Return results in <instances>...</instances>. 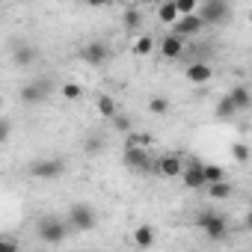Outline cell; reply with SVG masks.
I'll use <instances>...</instances> for the list:
<instances>
[{
	"mask_svg": "<svg viewBox=\"0 0 252 252\" xmlns=\"http://www.w3.org/2000/svg\"><path fill=\"white\" fill-rule=\"evenodd\" d=\"M122 163L131 172H140V175H158V158L146 146H128L122 155Z\"/></svg>",
	"mask_w": 252,
	"mask_h": 252,
	"instance_id": "6da1fadb",
	"label": "cell"
},
{
	"mask_svg": "<svg viewBox=\"0 0 252 252\" xmlns=\"http://www.w3.org/2000/svg\"><path fill=\"white\" fill-rule=\"evenodd\" d=\"M36 234H39V240L57 246V243H63V240L71 234V225H68L63 217H42V220L36 222Z\"/></svg>",
	"mask_w": 252,
	"mask_h": 252,
	"instance_id": "7a4b0ae2",
	"label": "cell"
},
{
	"mask_svg": "<svg viewBox=\"0 0 252 252\" xmlns=\"http://www.w3.org/2000/svg\"><path fill=\"white\" fill-rule=\"evenodd\" d=\"M65 222L71 225V231H95L98 214H95V208H92L89 202H74V205L68 208Z\"/></svg>",
	"mask_w": 252,
	"mask_h": 252,
	"instance_id": "3957f363",
	"label": "cell"
},
{
	"mask_svg": "<svg viewBox=\"0 0 252 252\" xmlns=\"http://www.w3.org/2000/svg\"><path fill=\"white\" fill-rule=\"evenodd\" d=\"M196 228H202L211 240H222V237L228 234V220H225L220 211L205 208V211L196 214Z\"/></svg>",
	"mask_w": 252,
	"mask_h": 252,
	"instance_id": "277c9868",
	"label": "cell"
},
{
	"mask_svg": "<svg viewBox=\"0 0 252 252\" xmlns=\"http://www.w3.org/2000/svg\"><path fill=\"white\" fill-rule=\"evenodd\" d=\"M196 15L205 21V27L208 24H225L231 18V3L228 0H205V3L196 6Z\"/></svg>",
	"mask_w": 252,
	"mask_h": 252,
	"instance_id": "5b68a950",
	"label": "cell"
},
{
	"mask_svg": "<svg viewBox=\"0 0 252 252\" xmlns=\"http://www.w3.org/2000/svg\"><path fill=\"white\" fill-rule=\"evenodd\" d=\"M27 172L33 178H39V181H57L65 172V160L63 158H39V160H33L27 166Z\"/></svg>",
	"mask_w": 252,
	"mask_h": 252,
	"instance_id": "8992f818",
	"label": "cell"
},
{
	"mask_svg": "<svg viewBox=\"0 0 252 252\" xmlns=\"http://www.w3.org/2000/svg\"><path fill=\"white\" fill-rule=\"evenodd\" d=\"M51 92H54V80L51 77H36V80H27L24 86H21V101L24 104H45L48 98H51Z\"/></svg>",
	"mask_w": 252,
	"mask_h": 252,
	"instance_id": "52a82bcc",
	"label": "cell"
},
{
	"mask_svg": "<svg viewBox=\"0 0 252 252\" xmlns=\"http://www.w3.org/2000/svg\"><path fill=\"white\" fill-rule=\"evenodd\" d=\"M110 57H113V48H110L107 42H101V39H92V42H86V45H83V51H80V60H83L86 65H92V68L104 65Z\"/></svg>",
	"mask_w": 252,
	"mask_h": 252,
	"instance_id": "ba28073f",
	"label": "cell"
},
{
	"mask_svg": "<svg viewBox=\"0 0 252 252\" xmlns=\"http://www.w3.org/2000/svg\"><path fill=\"white\" fill-rule=\"evenodd\" d=\"M169 27H172L175 36H181V39H193V36H199V33L205 30V21H202L196 12H190V15H178Z\"/></svg>",
	"mask_w": 252,
	"mask_h": 252,
	"instance_id": "9c48e42d",
	"label": "cell"
},
{
	"mask_svg": "<svg viewBox=\"0 0 252 252\" xmlns=\"http://www.w3.org/2000/svg\"><path fill=\"white\" fill-rule=\"evenodd\" d=\"M181 184L187 187V190H205V175H202V160H187L184 163V169H181Z\"/></svg>",
	"mask_w": 252,
	"mask_h": 252,
	"instance_id": "30bf717a",
	"label": "cell"
},
{
	"mask_svg": "<svg viewBox=\"0 0 252 252\" xmlns=\"http://www.w3.org/2000/svg\"><path fill=\"white\" fill-rule=\"evenodd\" d=\"M184 77H187L190 83H196V86H205V83H211L214 68H211V63H208V60H193V63H187Z\"/></svg>",
	"mask_w": 252,
	"mask_h": 252,
	"instance_id": "8fae6325",
	"label": "cell"
},
{
	"mask_svg": "<svg viewBox=\"0 0 252 252\" xmlns=\"http://www.w3.org/2000/svg\"><path fill=\"white\" fill-rule=\"evenodd\" d=\"M181 169H184V158L178 152H166L158 158V175L160 178H178Z\"/></svg>",
	"mask_w": 252,
	"mask_h": 252,
	"instance_id": "7c38bea8",
	"label": "cell"
},
{
	"mask_svg": "<svg viewBox=\"0 0 252 252\" xmlns=\"http://www.w3.org/2000/svg\"><path fill=\"white\" fill-rule=\"evenodd\" d=\"M184 48H187V39H181L175 33H169V36L160 39V57L163 60H181L184 57Z\"/></svg>",
	"mask_w": 252,
	"mask_h": 252,
	"instance_id": "4fadbf2b",
	"label": "cell"
},
{
	"mask_svg": "<svg viewBox=\"0 0 252 252\" xmlns=\"http://www.w3.org/2000/svg\"><path fill=\"white\" fill-rule=\"evenodd\" d=\"M36 60H39V51H36L33 45H27V42L12 45V63H15L18 68H30Z\"/></svg>",
	"mask_w": 252,
	"mask_h": 252,
	"instance_id": "5bb4252c",
	"label": "cell"
},
{
	"mask_svg": "<svg viewBox=\"0 0 252 252\" xmlns=\"http://www.w3.org/2000/svg\"><path fill=\"white\" fill-rule=\"evenodd\" d=\"M205 193H208V199H214V202H225V199L234 196V184H228L225 178H220V181L205 184Z\"/></svg>",
	"mask_w": 252,
	"mask_h": 252,
	"instance_id": "9a60e30c",
	"label": "cell"
},
{
	"mask_svg": "<svg viewBox=\"0 0 252 252\" xmlns=\"http://www.w3.org/2000/svg\"><path fill=\"white\" fill-rule=\"evenodd\" d=\"M228 98H231V104L237 107V113H246V110L252 107V92H249V86H231V89H228Z\"/></svg>",
	"mask_w": 252,
	"mask_h": 252,
	"instance_id": "2e32d148",
	"label": "cell"
},
{
	"mask_svg": "<svg viewBox=\"0 0 252 252\" xmlns=\"http://www.w3.org/2000/svg\"><path fill=\"white\" fill-rule=\"evenodd\" d=\"M214 116L220 119V122H231L234 116H237V107L231 104V98H228V92L217 101V107H214Z\"/></svg>",
	"mask_w": 252,
	"mask_h": 252,
	"instance_id": "e0dca14e",
	"label": "cell"
},
{
	"mask_svg": "<svg viewBox=\"0 0 252 252\" xmlns=\"http://www.w3.org/2000/svg\"><path fill=\"white\" fill-rule=\"evenodd\" d=\"M155 240H158V234H155V228H152V225H140V228H134V243H137L140 249L155 246Z\"/></svg>",
	"mask_w": 252,
	"mask_h": 252,
	"instance_id": "ac0fdd59",
	"label": "cell"
},
{
	"mask_svg": "<svg viewBox=\"0 0 252 252\" xmlns=\"http://www.w3.org/2000/svg\"><path fill=\"white\" fill-rule=\"evenodd\" d=\"M107 122H110V128H113L116 134H128V131H134V119L125 116V113H113Z\"/></svg>",
	"mask_w": 252,
	"mask_h": 252,
	"instance_id": "d6986e66",
	"label": "cell"
},
{
	"mask_svg": "<svg viewBox=\"0 0 252 252\" xmlns=\"http://www.w3.org/2000/svg\"><path fill=\"white\" fill-rule=\"evenodd\" d=\"M95 110H98V116H101V119H110L113 113H119V104H116V98H110V95H98Z\"/></svg>",
	"mask_w": 252,
	"mask_h": 252,
	"instance_id": "ffe728a7",
	"label": "cell"
},
{
	"mask_svg": "<svg viewBox=\"0 0 252 252\" xmlns=\"http://www.w3.org/2000/svg\"><path fill=\"white\" fill-rule=\"evenodd\" d=\"M175 18H178L175 3H172V0H163V3L158 6V21H160V24H172Z\"/></svg>",
	"mask_w": 252,
	"mask_h": 252,
	"instance_id": "44dd1931",
	"label": "cell"
},
{
	"mask_svg": "<svg viewBox=\"0 0 252 252\" xmlns=\"http://www.w3.org/2000/svg\"><path fill=\"white\" fill-rule=\"evenodd\" d=\"M131 51H134L137 57H149V54L155 51V39H152V36H137V42L131 45Z\"/></svg>",
	"mask_w": 252,
	"mask_h": 252,
	"instance_id": "7402d4cb",
	"label": "cell"
},
{
	"mask_svg": "<svg viewBox=\"0 0 252 252\" xmlns=\"http://www.w3.org/2000/svg\"><path fill=\"white\" fill-rule=\"evenodd\" d=\"M60 92H63L65 101H77V98H83V86H80L77 80H65V83L60 86Z\"/></svg>",
	"mask_w": 252,
	"mask_h": 252,
	"instance_id": "603a6c76",
	"label": "cell"
},
{
	"mask_svg": "<svg viewBox=\"0 0 252 252\" xmlns=\"http://www.w3.org/2000/svg\"><path fill=\"white\" fill-rule=\"evenodd\" d=\"M202 175H205V184H211V181H220V178H225L222 166H217V163H202Z\"/></svg>",
	"mask_w": 252,
	"mask_h": 252,
	"instance_id": "cb8c5ba5",
	"label": "cell"
},
{
	"mask_svg": "<svg viewBox=\"0 0 252 252\" xmlns=\"http://www.w3.org/2000/svg\"><path fill=\"white\" fill-rule=\"evenodd\" d=\"M128 146H152V137L149 134H134V131H128V134H125V149H128Z\"/></svg>",
	"mask_w": 252,
	"mask_h": 252,
	"instance_id": "d4e9b609",
	"label": "cell"
},
{
	"mask_svg": "<svg viewBox=\"0 0 252 252\" xmlns=\"http://www.w3.org/2000/svg\"><path fill=\"white\" fill-rule=\"evenodd\" d=\"M122 24H125V27H128V30H137V27L143 24V15H140L137 9H128V12H125V15H122Z\"/></svg>",
	"mask_w": 252,
	"mask_h": 252,
	"instance_id": "484cf974",
	"label": "cell"
},
{
	"mask_svg": "<svg viewBox=\"0 0 252 252\" xmlns=\"http://www.w3.org/2000/svg\"><path fill=\"white\" fill-rule=\"evenodd\" d=\"M149 110H152L155 116H166V113H169V101H166V98H158V95H155V98L149 101Z\"/></svg>",
	"mask_w": 252,
	"mask_h": 252,
	"instance_id": "4316f807",
	"label": "cell"
},
{
	"mask_svg": "<svg viewBox=\"0 0 252 252\" xmlns=\"http://www.w3.org/2000/svg\"><path fill=\"white\" fill-rule=\"evenodd\" d=\"M231 158H234L237 163H246V160H249V146H246V143H234V146H231Z\"/></svg>",
	"mask_w": 252,
	"mask_h": 252,
	"instance_id": "83f0119b",
	"label": "cell"
},
{
	"mask_svg": "<svg viewBox=\"0 0 252 252\" xmlns=\"http://www.w3.org/2000/svg\"><path fill=\"white\" fill-rule=\"evenodd\" d=\"M172 3H175L178 15H190V12H196V6H199V0H172Z\"/></svg>",
	"mask_w": 252,
	"mask_h": 252,
	"instance_id": "f1b7e54d",
	"label": "cell"
},
{
	"mask_svg": "<svg viewBox=\"0 0 252 252\" xmlns=\"http://www.w3.org/2000/svg\"><path fill=\"white\" fill-rule=\"evenodd\" d=\"M12 137V119L9 116H0V146Z\"/></svg>",
	"mask_w": 252,
	"mask_h": 252,
	"instance_id": "f546056e",
	"label": "cell"
},
{
	"mask_svg": "<svg viewBox=\"0 0 252 252\" xmlns=\"http://www.w3.org/2000/svg\"><path fill=\"white\" fill-rule=\"evenodd\" d=\"M83 149H86V155H98V152L104 149V140H101V137H86Z\"/></svg>",
	"mask_w": 252,
	"mask_h": 252,
	"instance_id": "4dcf8cb0",
	"label": "cell"
},
{
	"mask_svg": "<svg viewBox=\"0 0 252 252\" xmlns=\"http://www.w3.org/2000/svg\"><path fill=\"white\" fill-rule=\"evenodd\" d=\"M21 243H18V237H3L0 234V252H15Z\"/></svg>",
	"mask_w": 252,
	"mask_h": 252,
	"instance_id": "1f68e13d",
	"label": "cell"
},
{
	"mask_svg": "<svg viewBox=\"0 0 252 252\" xmlns=\"http://www.w3.org/2000/svg\"><path fill=\"white\" fill-rule=\"evenodd\" d=\"M86 3H89V6H110L113 0H86Z\"/></svg>",
	"mask_w": 252,
	"mask_h": 252,
	"instance_id": "d6a6232c",
	"label": "cell"
},
{
	"mask_svg": "<svg viewBox=\"0 0 252 252\" xmlns=\"http://www.w3.org/2000/svg\"><path fill=\"white\" fill-rule=\"evenodd\" d=\"M140 3H155V0H140Z\"/></svg>",
	"mask_w": 252,
	"mask_h": 252,
	"instance_id": "836d02e7",
	"label": "cell"
},
{
	"mask_svg": "<svg viewBox=\"0 0 252 252\" xmlns=\"http://www.w3.org/2000/svg\"><path fill=\"white\" fill-rule=\"evenodd\" d=\"M0 107H3V98H0Z\"/></svg>",
	"mask_w": 252,
	"mask_h": 252,
	"instance_id": "e575fe53",
	"label": "cell"
},
{
	"mask_svg": "<svg viewBox=\"0 0 252 252\" xmlns=\"http://www.w3.org/2000/svg\"><path fill=\"white\" fill-rule=\"evenodd\" d=\"M131 3H140V0H131Z\"/></svg>",
	"mask_w": 252,
	"mask_h": 252,
	"instance_id": "d590c367",
	"label": "cell"
},
{
	"mask_svg": "<svg viewBox=\"0 0 252 252\" xmlns=\"http://www.w3.org/2000/svg\"><path fill=\"white\" fill-rule=\"evenodd\" d=\"M199 3H205V0H199Z\"/></svg>",
	"mask_w": 252,
	"mask_h": 252,
	"instance_id": "8d00e7d4",
	"label": "cell"
}]
</instances>
